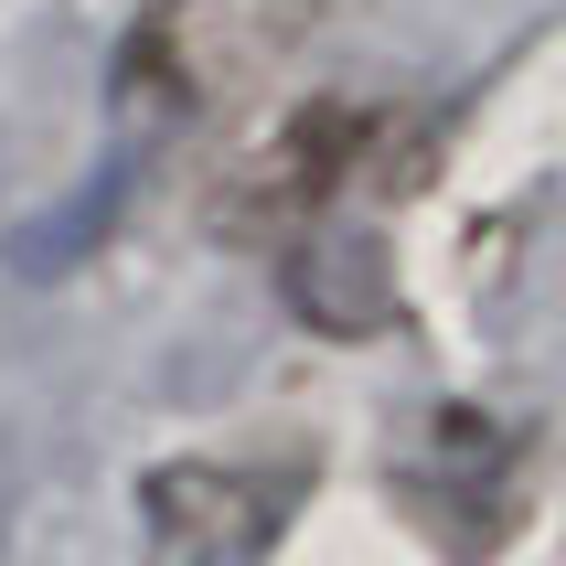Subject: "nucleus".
Wrapping results in <instances>:
<instances>
[{"mask_svg":"<svg viewBox=\"0 0 566 566\" xmlns=\"http://www.w3.org/2000/svg\"><path fill=\"white\" fill-rule=\"evenodd\" d=\"M300 460H160L139 481V545L150 566H256L300 513Z\"/></svg>","mask_w":566,"mask_h":566,"instance_id":"f03ea898","label":"nucleus"},{"mask_svg":"<svg viewBox=\"0 0 566 566\" xmlns=\"http://www.w3.org/2000/svg\"><path fill=\"white\" fill-rule=\"evenodd\" d=\"M311 32H321V0H160V11H139L118 54V96L192 118V107H224L256 75H279Z\"/></svg>","mask_w":566,"mask_h":566,"instance_id":"f257e3e1","label":"nucleus"},{"mask_svg":"<svg viewBox=\"0 0 566 566\" xmlns=\"http://www.w3.org/2000/svg\"><path fill=\"white\" fill-rule=\"evenodd\" d=\"M375 118L364 107H289L279 128H256L247 150L224 160L214 214L247 224V235H279V224H311L332 192H353V160H364Z\"/></svg>","mask_w":566,"mask_h":566,"instance_id":"7ed1b4c3","label":"nucleus"},{"mask_svg":"<svg viewBox=\"0 0 566 566\" xmlns=\"http://www.w3.org/2000/svg\"><path fill=\"white\" fill-rule=\"evenodd\" d=\"M289 300L311 311V332L332 343H375L396 321V268H385V235H353V224H311L289 247Z\"/></svg>","mask_w":566,"mask_h":566,"instance_id":"20e7f679","label":"nucleus"}]
</instances>
